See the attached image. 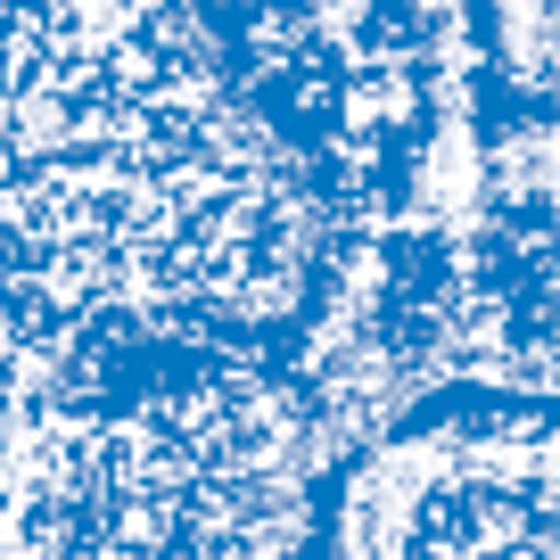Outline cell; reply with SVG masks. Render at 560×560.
I'll use <instances>...</instances> for the list:
<instances>
[{"label": "cell", "mask_w": 560, "mask_h": 560, "mask_svg": "<svg viewBox=\"0 0 560 560\" xmlns=\"http://www.w3.org/2000/svg\"><path fill=\"white\" fill-rule=\"evenodd\" d=\"M0 25L9 363L314 354L354 198L223 0H0Z\"/></svg>", "instance_id": "6da1fadb"}, {"label": "cell", "mask_w": 560, "mask_h": 560, "mask_svg": "<svg viewBox=\"0 0 560 560\" xmlns=\"http://www.w3.org/2000/svg\"><path fill=\"white\" fill-rule=\"evenodd\" d=\"M338 445L305 354L9 363V560H305Z\"/></svg>", "instance_id": "7a4b0ae2"}, {"label": "cell", "mask_w": 560, "mask_h": 560, "mask_svg": "<svg viewBox=\"0 0 560 560\" xmlns=\"http://www.w3.org/2000/svg\"><path fill=\"white\" fill-rule=\"evenodd\" d=\"M305 560H560V396L438 380L330 454Z\"/></svg>", "instance_id": "3957f363"}]
</instances>
